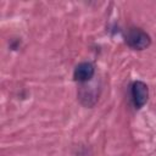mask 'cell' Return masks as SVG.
I'll return each mask as SVG.
<instances>
[{
	"label": "cell",
	"instance_id": "1",
	"mask_svg": "<svg viewBox=\"0 0 156 156\" xmlns=\"http://www.w3.org/2000/svg\"><path fill=\"white\" fill-rule=\"evenodd\" d=\"M126 43L134 50H144L151 44V38L140 28H130L126 34Z\"/></svg>",
	"mask_w": 156,
	"mask_h": 156
},
{
	"label": "cell",
	"instance_id": "2",
	"mask_svg": "<svg viewBox=\"0 0 156 156\" xmlns=\"http://www.w3.org/2000/svg\"><path fill=\"white\" fill-rule=\"evenodd\" d=\"M149 98V88L141 80H135L132 84V100L135 108H141Z\"/></svg>",
	"mask_w": 156,
	"mask_h": 156
},
{
	"label": "cell",
	"instance_id": "3",
	"mask_svg": "<svg viewBox=\"0 0 156 156\" xmlns=\"http://www.w3.org/2000/svg\"><path fill=\"white\" fill-rule=\"evenodd\" d=\"M94 73H95V68L90 62H82L76 67L73 72V78L76 82L87 83L94 77Z\"/></svg>",
	"mask_w": 156,
	"mask_h": 156
},
{
	"label": "cell",
	"instance_id": "4",
	"mask_svg": "<svg viewBox=\"0 0 156 156\" xmlns=\"http://www.w3.org/2000/svg\"><path fill=\"white\" fill-rule=\"evenodd\" d=\"M79 99H80V101H82L83 105L90 107V106H93V105L96 102V100H98V91H96L95 88H93V87H90V88H88V87H82V89H80V91H79Z\"/></svg>",
	"mask_w": 156,
	"mask_h": 156
}]
</instances>
